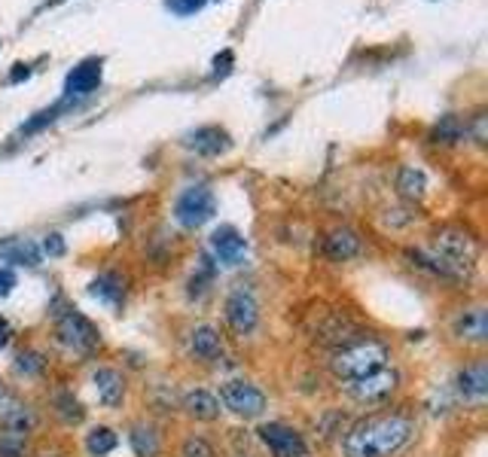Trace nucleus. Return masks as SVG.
<instances>
[{
  "label": "nucleus",
  "instance_id": "9d476101",
  "mask_svg": "<svg viewBox=\"0 0 488 457\" xmlns=\"http://www.w3.org/2000/svg\"><path fill=\"white\" fill-rule=\"evenodd\" d=\"M0 430L10 433H28L34 430V412L10 391H0Z\"/></svg>",
  "mask_w": 488,
  "mask_h": 457
},
{
  "label": "nucleus",
  "instance_id": "0eeeda50",
  "mask_svg": "<svg viewBox=\"0 0 488 457\" xmlns=\"http://www.w3.org/2000/svg\"><path fill=\"white\" fill-rule=\"evenodd\" d=\"M223 312H226V323L235 336H251L260 323V305L251 290H232Z\"/></svg>",
  "mask_w": 488,
  "mask_h": 457
},
{
  "label": "nucleus",
  "instance_id": "f03ea898",
  "mask_svg": "<svg viewBox=\"0 0 488 457\" xmlns=\"http://www.w3.org/2000/svg\"><path fill=\"white\" fill-rule=\"evenodd\" d=\"M391 363V347L378 338H360V342L345 345L342 351L333 354L330 369L339 382H351V378H363L376 369H385Z\"/></svg>",
  "mask_w": 488,
  "mask_h": 457
},
{
  "label": "nucleus",
  "instance_id": "1a4fd4ad",
  "mask_svg": "<svg viewBox=\"0 0 488 457\" xmlns=\"http://www.w3.org/2000/svg\"><path fill=\"white\" fill-rule=\"evenodd\" d=\"M101 65H104L101 58H86V61H80L71 74H67V80H65L67 101L89 98L92 92L101 86Z\"/></svg>",
  "mask_w": 488,
  "mask_h": 457
},
{
  "label": "nucleus",
  "instance_id": "e433bc0d",
  "mask_svg": "<svg viewBox=\"0 0 488 457\" xmlns=\"http://www.w3.org/2000/svg\"><path fill=\"white\" fill-rule=\"evenodd\" d=\"M0 391H4V384H0Z\"/></svg>",
  "mask_w": 488,
  "mask_h": 457
},
{
  "label": "nucleus",
  "instance_id": "393cba45",
  "mask_svg": "<svg viewBox=\"0 0 488 457\" xmlns=\"http://www.w3.org/2000/svg\"><path fill=\"white\" fill-rule=\"evenodd\" d=\"M15 375H25V378H34L40 375V372L46 369V360L40 357L37 351H22L19 357H15Z\"/></svg>",
  "mask_w": 488,
  "mask_h": 457
},
{
  "label": "nucleus",
  "instance_id": "c9c22d12",
  "mask_svg": "<svg viewBox=\"0 0 488 457\" xmlns=\"http://www.w3.org/2000/svg\"><path fill=\"white\" fill-rule=\"evenodd\" d=\"M40 457H61V454H58V452H43Z\"/></svg>",
  "mask_w": 488,
  "mask_h": 457
},
{
  "label": "nucleus",
  "instance_id": "473e14b6",
  "mask_svg": "<svg viewBox=\"0 0 488 457\" xmlns=\"http://www.w3.org/2000/svg\"><path fill=\"white\" fill-rule=\"evenodd\" d=\"M474 137H476L479 144L485 141V116H483V113L474 116Z\"/></svg>",
  "mask_w": 488,
  "mask_h": 457
},
{
  "label": "nucleus",
  "instance_id": "20e7f679",
  "mask_svg": "<svg viewBox=\"0 0 488 457\" xmlns=\"http://www.w3.org/2000/svg\"><path fill=\"white\" fill-rule=\"evenodd\" d=\"M217 214V198L208 186H190L174 201V220L183 229H199Z\"/></svg>",
  "mask_w": 488,
  "mask_h": 457
},
{
  "label": "nucleus",
  "instance_id": "c756f323",
  "mask_svg": "<svg viewBox=\"0 0 488 457\" xmlns=\"http://www.w3.org/2000/svg\"><path fill=\"white\" fill-rule=\"evenodd\" d=\"M208 0H165V10H172L174 15H196Z\"/></svg>",
  "mask_w": 488,
  "mask_h": 457
},
{
  "label": "nucleus",
  "instance_id": "aec40b11",
  "mask_svg": "<svg viewBox=\"0 0 488 457\" xmlns=\"http://www.w3.org/2000/svg\"><path fill=\"white\" fill-rule=\"evenodd\" d=\"M397 189H400V196H403V198H409V201L421 198V196H424V189H428L424 171H418V168H413V165L400 168V174H397Z\"/></svg>",
  "mask_w": 488,
  "mask_h": 457
},
{
  "label": "nucleus",
  "instance_id": "39448f33",
  "mask_svg": "<svg viewBox=\"0 0 488 457\" xmlns=\"http://www.w3.org/2000/svg\"><path fill=\"white\" fill-rule=\"evenodd\" d=\"M397 384H400V375H397V369H391V366L376 369V372H369V375H363V378L342 382L345 393L351 400H358V402H382V400H388L391 393L397 391Z\"/></svg>",
  "mask_w": 488,
  "mask_h": 457
},
{
  "label": "nucleus",
  "instance_id": "7c9ffc66",
  "mask_svg": "<svg viewBox=\"0 0 488 457\" xmlns=\"http://www.w3.org/2000/svg\"><path fill=\"white\" fill-rule=\"evenodd\" d=\"M43 247H46V253H49V257H61V253H65V238H61V235H46Z\"/></svg>",
  "mask_w": 488,
  "mask_h": 457
},
{
  "label": "nucleus",
  "instance_id": "2eb2a0df",
  "mask_svg": "<svg viewBox=\"0 0 488 457\" xmlns=\"http://www.w3.org/2000/svg\"><path fill=\"white\" fill-rule=\"evenodd\" d=\"M211 247L223 266H238L247 253V242L232 226H220L211 235Z\"/></svg>",
  "mask_w": 488,
  "mask_h": 457
},
{
  "label": "nucleus",
  "instance_id": "f257e3e1",
  "mask_svg": "<svg viewBox=\"0 0 488 457\" xmlns=\"http://www.w3.org/2000/svg\"><path fill=\"white\" fill-rule=\"evenodd\" d=\"M413 421L403 415H373L363 417L345 433V457H394L413 439Z\"/></svg>",
  "mask_w": 488,
  "mask_h": 457
},
{
  "label": "nucleus",
  "instance_id": "f3484780",
  "mask_svg": "<svg viewBox=\"0 0 488 457\" xmlns=\"http://www.w3.org/2000/svg\"><path fill=\"white\" fill-rule=\"evenodd\" d=\"M190 351L192 357L201 360V363H217L223 357V338L220 332L214 327H208V323H201L190 332Z\"/></svg>",
  "mask_w": 488,
  "mask_h": 457
},
{
  "label": "nucleus",
  "instance_id": "4be33fe9",
  "mask_svg": "<svg viewBox=\"0 0 488 457\" xmlns=\"http://www.w3.org/2000/svg\"><path fill=\"white\" fill-rule=\"evenodd\" d=\"M464 135H467V126H461L458 116H443L430 137H433V144H455V141H461Z\"/></svg>",
  "mask_w": 488,
  "mask_h": 457
},
{
  "label": "nucleus",
  "instance_id": "6e6552de",
  "mask_svg": "<svg viewBox=\"0 0 488 457\" xmlns=\"http://www.w3.org/2000/svg\"><path fill=\"white\" fill-rule=\"evenodd\" d=\"M260 439L272 457H306L308 454L306 439H302L293 427H288V424H262Z\"/></svg>",
  "mask_w": 488,
  "mask_h": 457
},
{
  "label": "nucleus",
  "instance_id": "a878e982",
  "mask_svg": "<svg viewBox=\"0 0 488 457\" xmlns=\"http://www.w3.org/2000/svg\"><path fill=\"white\" fill-rule=\"evenodd\" d=\"M6 262H15V266H37L40 262V253H37L34 244H13L10 250H4Z\"/></svg>",
  "mask_w": 488,
  "mask_h": 457
},
{
  "label": "nucleus",
  "instance_id": "bb28decb",
  "mask_svg": "<svg viewBox=\"0 0 488 457\" xmlns=\"http://www.w3.org/2000/svg\"><path fill=\"white\" fill-rule=\"evenodd\" d=\"M25 445H28L25 433H10V430L0 433V457H22L25 454Z\"/></svg>",
  "mask_w": 488,
  "mask_h": 457
},
{
  "label": "nucleus",
  "instance_id": "ddd939ff",
  "mask_svg": "<svg viewBox=\"0 0 488 457\" xmlns=\"http://www.w3.org/2000/svg\"><path fill=\"white\" fill-rule=\"evenodd\" d=\"M92 387H95L98 402L107 409H116L122 400H126V378L111 366L95 369V375H92Z\"/></svg>",
  "mask_w": 488,
  "mask_h": 457
},
{
  "label": "nucleus",
  "instance_id": "f704fd0d",
  "mask_svg": "<svg viewBox=\"0 0 488 457\" xmlns=\"http://www.w3.org/2000/svg\"><path fill=\"white\" fill-rule=\"evenodd\" d=\"M10 336H13V330H10V323L0 317V347H6L10 345Z\"/></svg>",
  "mask_w": 488,
  "mask_h": 457
},
{
  "label": "nucleus",
  "instance_id": "4468645a",
  "mask_svg": "<svg viewBox=\"0 0 488 457\" xmlns=\"http://www.w3.org/2000/svg\"><path fill=\"white\" fill-rule=\"evenodd\" d=\"M360 250H363V242H360V235L354 229H333L327 238H324V253L333 259V262H348V259H354V257H360Z\"/></svg>",
  "mask_w": 488,
  "mask_h": 457
},
{
  "label": "nucleus",
  "instance_id": "423d86ee",
  "mask_svg": "<svg viewBox=\"0 0 488 457\" xmlns=\"http://www.w3.org/2000/svg\"><path fill=\"white\" fill-rule=\"evenodd\" d=\"M220 402L229 409V412H235L238 417H260L269 406L266 393H262L257 384L242 382V378L226 382L220 387Z\"/></svg>",
  "mask_w": 488,
  "mask_h": 457
},
{
  "label": "nucleus",
  "instance_id": "dca6fc26",
  "mask_svg": "<svg viewBox=\"0 0 488 457\" xmlns=\"http://www.w3.org/2000/svg\"><path fill=\"white\" fill-rule=\"evenodd\" d=\"M455 336L461 338V342H470V345H483L488 338V314L485 308H467V312H461L455 317Z\"/></svg>",
  "mask_w": 488,
  "mask_h": 457
},
{
  "label": "nucleus",
  "instance_id": "f8f14e48",
  "mask_svg": "<svg viewBox=\"0 0 488 457\" xmlns=\"http://www.w3.org/2000/svg\"><path fill=\"white\" fill-rule=\"evenodd\" d=\"M455 387H458L461 400H467V402H474V406H479V402L488 397V366H485L483 360L464 366L458 375H455Z\"/></svg>",
  "mask_w": 488,
  "mask_h": 457
},
{
  "label": "nucleus",
  "instance_id": "b1692460",
  "mask_svg": "<svg viewBox=\"0 0 488 457\" xmlns=\"http://www.w3.org/2000/svg\"><path fill=\"white\" fill-rule=\"evenodd\" d=\"M56 415L65 424H80L86 412H83V406L74 400V393H58V397H56Z\"/></svg>",
  "mask_w": 488,
  "mask_h": 457
},
{
  "label": "nucleus",
  "instance_id": "6ab92c4d",
  "mask_svg": "<svg viewBox=\"0 0 488 457\" xmlns=\"http://www.w3.org/2000/svg\"><path fill=\"white\" fill-rule=\"evenodd\" d=\"M129 443H131V452H135L138 457H159L162 452V439H159V433L153 424H135L129 433Z\"/></svg>",
  "mask_w": 488,
  "mask_h": 457
},
{
  "label": "nucleus",
  "instance_id": "c85d7f7f",
  "mask_svg": "<svg viewBox=\"0 0 488 457\" xmlns=\"http://www.w3.org/2000/svg\"><path fill=\"white\" fill-rule=\"evenodd\" d=\"M181 457H214V448H211V443H208V439L190 436V439H183Z\"/></svg>",
  "mask_w": 488,
  "mask_h": 457
},
{
  "label": "nucleus",
  "instance_id": "2f4dec72",
  "mask_svg": "<svg viewBox=\"0 0 488 457\" xmlns=\"http://www.w3.org/2000/svg\"><path fill=\"white\" fill-rule=\"evenodd\" d=\"M13 286H15V275L10 268H0V296H10Z\"/></svg>",
  "mask_w": 488,
  "mask_h": 457
},
{
  "label": "nucleus",
  "instance_id": "412c9836",
  "mask_svg": "<svg viewBox=\"0 0 488 457\" xmlns=\"http://www.w3.org/2000/svg\"><path fill=\"white\" fill-rule=\"evenodd\" d=\"M116 445H120V439H116V433H113L111 427H95V430H89V436H86V452H89L92 457H107Z\"/></svg>",
  "mask_w": 488,
  "mask_h": 457
},
{
  "label": "nucleus",
  "instance_id": "5701e85b",
  "mask_svg": "<svg viewBox=\"0 0 488 457\" xmlns=\"http://www.w3.org/2000/svg\"><path fill=\"white\" fill-rule=\"evenodd\" d=\"M92 293H95L98 299H104V302H120L122 299V277L116 272L101 275L98 281L92 284Z\"/></svg>",
  "mask_w": 488,
  "mask_h": 457
},
{
  "label": "nucleus",
  "instance_id": "7ed1b4c3",
  "mask_svg": "<svg viewBox=\"0 0 488 457\" xmlns=\"http://www.w3.org/2000/svg\"><path fill=\"white\" fill-rule=\"evenodd\" d=\"M56 336L61 345H67L76 354H92L98 351L101 345L95 323H92L86 314L76 312V308H61V312H56Z\"/></svg>",
  "mask_w": 488,
  "mask_h": 457
},
{
  "label": "nucleus",
  "instance_id": "cd10ccee",
  "mask_svg": "<svg viewBox=\"0 0 488 457\" xmlns=\"http://www.w3.org/2000/svg\"><path fill=\"white\" fill-rule=\"evenodd\" d=\"M67 104H71V101H61V104L49 107V110H40V113H34V119H28L25 126H22V135H31V131H40L43 126H49V122H56V119H58V113L65 110Z\"/></svg>",
  "mask_w": 488,
  "mask_h": 457
},
{
  "label": "nucleus",
  "instance_id": "a211bd4d",
  "mask_svg": "<svg viewBox=\"0 0 488 457\" xmlns=\"http://www.w3.org/2000/svg\"><path fill=\"white\" fill-rule=\"evenodd\" d=\"M183 412H187L192 421H217L220 417V400L214 397L211 391H190L183 397Z\"/></svg>",
  "mask_w": 488,
  "mask_h": 457
},
{
  "label": "nucleus",
  "instance_id": "72a5a7b5",
  "mask_svg": "<svg viewBox=\"0 0 488 457\" xmlns=\"http://www.w3.org/2000/svg\"><path fill=\"white\" fill-rule=\"evenodd\" d=\"M15 71L10 74V83H22V80H28L31 76V67L28 65H13Z\"/></svg>",
  "mask_w": 488,
  "mask_h": 457
},
{
  "label": "nucleus",
  "instance_id": "9b49d317",
  "mask_svg": "<svg viewBox=\"0 0 488 457\" xmlns=\"http://www.w3.org/2000/svg\"><path fill=\"white\" fill-rule=\"evenodd\" d=\"M229 144L232 141H229L226 128H220V126H201L183 137V146L192 153H199V156H220V153L229 150Z\"/></svg>",
  "mask_w": 488,
  "mask_h": 457
}]
</instances>
